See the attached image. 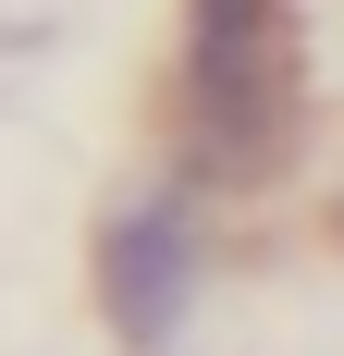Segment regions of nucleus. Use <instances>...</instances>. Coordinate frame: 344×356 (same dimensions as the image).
Segmentation results:
<instances>
[{
  "mask_svg": "<svg viewBox=\"0 0 344 356\" xmlns=\"http://www.w3.org/2000/svg\"><path fill=\"white\" fill-rule=\"evenodd\" d=\"M99 307H111V332L136 356L185 344V320H197V221H185V197L111 209V234H99Z\"/></svg>",
  "mask_w": 344,
  "mask_h": 356,
  "instance_id": "nucleus-1",
  "label": "nucleus"
},
{
  "mask_svg": "<svg viewBox=\"0 0 344 356\" xmlns=\"http://www.w3.org/2000/svg\"><path fill=\"white\" fill-rule=\"evenodd\" d=\"M185 74H197V123L221 160H258L271 136V74H283V0H197L185 13Z\"/></svg>",
  "mask_w": 344,
  "mask_h": 356,
  "instance_id": "nucleus-2",
  "label": "nucleus"
}]
</instances>
